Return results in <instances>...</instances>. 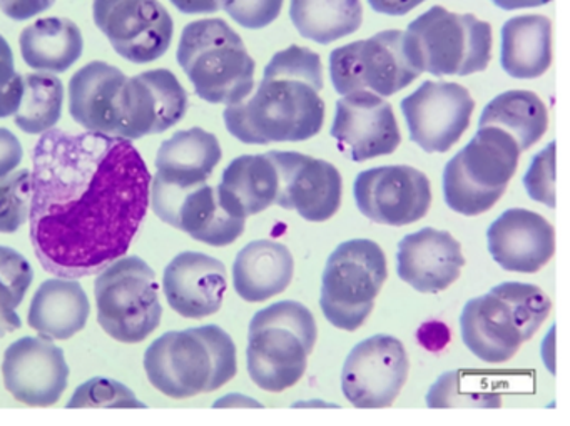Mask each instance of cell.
I'll return each mask as SVG.
<instances>
[{
    "label": "cell",
    "instance_id": "35",
    "mask_svg": "<svg viewBox=\"0 0 570 426\" xmlns=\"http://www.w3.org/2000/svg\"><path fill=\"white\" fill-rule=\"evenodd\" d=\"M32 171L21 169L0 179V232L11 235L31 216Z\"/></svg>",
    "mask_w": 570,
    "mask_h": 426
},
{
    "label": "cell",
    "instance_id": "1",
    "mask_svg": "<svg viewBox=\"0 0 570 426\" xmlns=\"http://www.w3.org/2000/svg\"><path fill=\"white\" fill-rule=\"evenodd\" d=\"M31 241L46 271L79 279L128 252L153 176L129 139L52 128L32 151Z\"/></svg>",
    "mask_w": 570,
    "mask_h": 426
},
{
    "label": "cell",
    "instance_id": "34",
    "mask_svg": "<svg viewBox=\"0 0 570 426\" xmlns=\"http://www.w3.org/2000/svg\"><path fill=\"white\" fill-rule=\"evenodd\" d=\"M35 279L28 259L8 246H0V338L21 328L18 308Z\"/></svg>",
    "mask_w": 570,
    "mask_h": 426
},
{
    "label": "cell",
    "instance_id": "10",
    "mask_svg": "<svg viewBox=\"0 0 570 426\" xmlns=\"http://www.w3.org/2000/svg\"><path fill=\"white\" fill-rule=\"evenodd\" d=\"M383 249L370 239L342 242L326 261L320 306L335 328L355 331L365 323L385 283Z\"/></svg>",
    "mask_w": 570,
    "mask_h": 426
},
{
    "label": "cell",
    "instance_id": "44",
    "mask_svg": "<svg viewBox=\"0 0 570 426\" xmlns=\"http://www.w3.org/2000/svg\"><path fill=\"white\" fill-rule=\"evenodd\" d=\"M493 4L503 11H517V9L542 8L550 0H492Z\"/></svg>",
    "mask_w": 570,
    "mask_h": 426
},
{
    "label": "cell",
    "instance_id": "5",
    "mask_svg": "<svg viewBox=\"0 0 570 426\" xmlns=\"http://www.w3.org/2000/svg\"><path fill=\"white\" fill-rule=\"evenodd\" d=\"M176 58L203 101L232 106L252 96L256 62L223 19H202L186 26Z\"/></svg>",
    "mask_w": 570,
    "mask_h": 426
},
{
    "label": "cell",
    "instance_id": "43",
    "mask_svg": "<svg viewBox=\"0 0 570 426\" xmlns=\"http://www.w3.org/2000/svg\"><path fill=\"white\" fill-rule=\"evenodd\" d=\"M179 12L188 16L215 14L222 11V0H169Z\"/></svg>",
    "mask_w": 570,
    "mask_h": 426
},
{
    "label": "cell",
    "instance_id": "28",
    "mask_svg": "<svg viewBox=\"0 0 570 426\" xmlns=\"http://www.w3.org/2000/svg\"><path fill=\"white\" fill-rule=\"evenodd\" d=\"M91 305L76 279H48L39 286L29 308L28 323L49 339H69L85 329Z\"/></svg>",
    "mask_w": 570,
    "mask_h": 426
},
{
    "label": "cell",
    "instance_id": "9",
    "mask_svg": "<svg viewBox=\"0 0 570 426\" xmlns=\"http://www.w3.org/2000/svg\"><path fill=\"white\" fill-rule=\"evenodd\" d=\"M95 293L99 325L118 341H145L161 323L156 273L139 256L106 266L96 279Z\"/></svg>",
    "mask_w": 570,
    "mask_h": 426
},
{
    "label": "cell",
    "instance_id": "17",
    "mask_svg": "<svg viewBox=\"0 0 570 426\" xmlns=\"http://www.w3.org/2000/svg\"><path fill=\"white\" fill-rule=\"evenodd\" d=\"M151 206L161 221L205 245L228 246L245 231L246 219L229 215L212 186L179 189L151 181Z\"/></svg>",
    "mask_w": 570,
    "mask_h": 426
},
{
    "label": "cell",
    "instance_id": "8",
    "mask_svg": "<svg viewBox=\"0 0 570 426\" xmlns=\"http://www.w3.org/2000/svg\"><path fill=\"white\" fill-rule=\"evenodd\" d=\"M515 139L502 129L479 128L469 145L456 152L443 171V196L452 211L479 216L505 192L519 166Z\"/></svg>",
    "mask_w": 570,
    "mask_h": 426
},
{
    "label": "cell",
    "instance_id": "33",
    "mask_svg": "<svg viewBox=\"0 0 570 426\" xmlns=\"http://www.w3.org/2000/svg\"><path fill=\"white\" fill-rule=\"evenodd\" d=\"M24 79V95L14 115V122L26 135H45L51 131L62 115L65 86L56 76L29 75Z\"/></svg>",
    "mask_w": 570,
    "mask_h": 426
},
{
    "label": "cell",
    "instance_id": "29",
    "mask_svg": "<svg viewBox=\"0 0 570 426\" xmlns=\"http://www.w3.org/2000/svg\"><path fill=\"white\" fill-rule=\"evenodd\" d=\"M500 39V66L510 78L537 79L552 65V22L546 16L509 19Z\"/></svg>",
    "mask_w": 570,
    "mask_h": 426
},
{
    "label": "cell",
    "instance_id": "42",
    "mask_svg": "<svg viewBox=\"0 0 570 426\" xmlns=\"http://www.w3.org/2000/svg\"><path fill=\"white\" fill-rule=\"evenodd\" d=\"M423 2L425 0H368L373 11L383 16H392V18H402Z\"/></svg>",
    "mask_w": 570,
    "mask_h": 426
},
{
    "label": "cell",
    "instance_id": "39",
    "mask_svg": "<svg viewBox=\"0 0 570 426\" xmlns=\"http://www.w3.org/2000/svg\"><path fill=\"white\" fill-rule=\"evenodd\" d=\"M24 95V79L16 72L11 46L0 36V119L18 112Z\"/></svg>",
    "mask_w": 570,
    "mask_h": 426
},
{
    "label": "cell",
    "instance_id": "38",
    "mask_svg": "<svg viewBox=\"0 0 570 426\" xmlns=\"http://www.w3.org/2000/svg\"><path fill=\"white\" fill-rule=\"evenodd\" d=\"M285 0H222V9L249 31L268 28L278 19Z\"/></svg>",
    "mask_w": 570,
    "mask_h": 426
},
{
    "label": "cell",
    "instance_id": "4",
    "mask_svg": "<svg viewBox=\"0 0 570 426\" xmlns=\"http://www.w3.org/2000/svg\"><path fill=\"white\" fill-rule=\"evenodd\" d=\"M550 309L549 296L537 286L502 283L466 303L460 315L463 343L482 361H509L535 335Z\"/></svg>",
    "mask_w": 570,
    "mask_h": 426
},
{
    "label": "cell",
    "instance_id": "24",
    "mask_svg": "<svg viewBox=\"0 0 570 426\" xmlns=\"http://www.w3.org/2000/svg\"><path fill=\"white\" fill-rule=\"evenodd\" d=\"M125 81L122 71L108 62H89L79 69L69 82L72 119L88 131L115 136L116 105Z\"/></svg>",
    "mask_w": 570,
    "mask_h": 426
},
{
    "label": "cell",
    "instance_id": "25",
    "mask_svg": "<svg viewBox=\"0 0 570 426\" xmlns=\"http://www.w3.org/2000/svg\"><path fill=\"white\" fill-rule=\"evenodd\" d=\"M222 156V146L212 132L202 128L178 131L159 148L153 179L173 188H196L208 181Z\"/></svg>",
    "mask_w": 570,
    "mask_h": 426
},
{
    "label": "cell",
    "instance_id": "12",
    "mask_svg": "<svg viewBox=\"0 0 570 426\" xmlns=\"http://www.w3.org/2000/svg\"><path fill=\"white\" fill-rule=\"evenodd\" d=\"M92 18L112 49L135 65L163 58L175 34L171 16L159 0H95Z\"/></svg>",
    "mask_w": 570,
    "mask_h": 426
},
{
    "label": "cell",
    "instance_id": "3",
    "mask_svg": "<svg viewBox=\"0 0 570 426\" xmlns=\"http://www.w3.org/2000/svg\"><path fill=\"white\" fill-rule=\"evenodd\" d=\"M149 382L163 395L191 398L225 386L236 376V346L216 325L169 331L145 353Z\"/></svg>",
    "mask_w": 570,
    "mask_h": 426
},
{
    "label": "cell",
    "instance_id": "36",
    "mask_svg": "<svg viewBox=\"0 0 570 426\" xmlns=\"http://www.w3.org/2000/svg\"><path fill=\"white\" fill-rule=\"evenodd\" d=\"M145 403L135 393L108 378H92L76 389L69 399L68 408H145Z\"/></svg>",
    "mask_w": 570,
    "mask_h": 426
},
{
    "label": "cell",
    "instance_id": "27",
    "mask_svg": "<svg viewBox=\"0 0 570 426\" xmlns=\"http://www.w3.org/2000/svg\"><path fill=\"white\" fill-rule=\"evenodd\" d=\"M295 261L282 242L253 241L236 256L233 265V285L245 301L259 303L288 288Z\"/></svg>",
    "mask_w": 570,
    "mask_h": 426
},
{
    "label": "cell",
    "instance_id": "30",
    "mask_svg": "<svg viewBox=\"0 0 570 426\" xmlns=\"http://www.w3.org/2000/svg\"><path fill=\"white\" fill-rule=\"evenodd\" d=\"M19 46L29 68L61 75L81 59L85 39L78 26L69 19L46 18L22 31Z\"/></svg>",
    "mask_w": 570,
    "mask_h": 426
},
{
    "label": "cell",
    "instance_id": "26",
    "mask_svg": "<svg viewBox=\"0 0 570 426\" xmlns=\"http://www.w3.org/2000/svg\"><path fill=\"white\" fill-rule=\"evenodd\" d=\"M278 188V172L266 152L233 159L216 192L229 215L246 219L275 205Z\"/></svg>",
    "mask_w": 570,
    "mask_h": 426
},
{
    "label": "cell",
    "instance_id": "21",
    "mask_svg": "<svg viewBox=\"0 0 570 426\" xmlns=\"http://www.w3.org/2000/svg\"><path fill=\"white\" fill-rule=\"evenodd\" d=\"M493 261L505 271L537 273L556 252V231L539 212L515 208L503 211L487 229Z\"/></svg>",
    "mask_w": 570,
    "mask_h": 426
},
{
    "label": "cell",
    "instance_id": "23",
    "mask_svg": "<svg viewBox=\"0 0 570 426\" xmlns=\"http://www.w3.org/2000/svg\"><path fill=\"white\" fill-rule=\"evenodd\" d=\"M465 265L462 246L450 232L423 228L399 242L396 269L419 293H440L459 279Z\"/></svg>",
    "mask_w": 570,
    "mask_h": 426
},
{
    "label": "cell",
    "instance_id": "40",
    "mask_svg": "<svg viewBox=\"0 0 570 426\" xmlns=\"http://www.w3.org/2000/svg\"><path fill=\"white\" fill-rule=\"evenodd\" d=\"M56 0H0V11L12 21H29L49 11Z\"/></svg>",
    "mask_w": 570,
    "mask_h": 426
},
{
    "label": "cell",
    "instance_id": "22",
    "mask_svg": "<svg viewBox=\"0 0 570 426\" xmlns=\"http://www.w3.org/2000/svg\"><path fill=\"white\" fill-rule=\"evenodd\" d=\"M226 288L225 265L205 252H181L163 276L166 299L183 318L203 319L218 313Z\"/></svg>",
    "mask_w": 570,
    "mask_h": 426
},
{
    "label": "cell",
    "instance_id": "19",
    "mask_svg": "<svg viewBox=\"0 0 570 426\" xmlns=\"http://www.w3.org/2000/svg\"><path fill=\"white\" fill-rule=\"evenodd\" d=\"M278 172L275 205L295 209L306 221L322 222L336 215L342 202V176L323 159L299 152L269 151Z\"/></svg>",
    "mask_w": 570,
    "mask_h": 426
},
{
    "label": "cell",
    "instance_id": "7",
    "mask_svg": "<svg viewBox=\"0 0 570 426\" xmlns=\"http://www.w3.org/2000/svg\"><path fill=\"white\" fill-rule=\"evenodd\" d=\"M403 51L420 75H475L485 71L492 58V28L475 16L435 6L403 31Z\"/></svg>",
    "mask_w": 570,
    "mask_h": 426
},
{
    "label": "cell",
    "instance_id": "32",
    "mask_svg": "<svg viewBox=\"0 0 570 426\" xmlns=\"http://www.w3.org/2000/svg\"><path fill=\"white\" fill-rule=\"evenodd\" d=\"M289 19L302 38L332 44L355 34L363 22L362 0H292Z\"/></svg>",
    "mask_w": 570,
    "mask_h": 426
},
{
    "label": "cell",
    "instance_id": "2",
    "mask_svg": "<svg viewBox=\"0 0 570 426\" xmlns=\"http://www.w3.org/2000/svg\"><path fill=\"white\" fill-rule=\"evenodd\" d=\"M322 59L299 46L276 52L252 98L225 109L229 135L245 145L315 138L325 121Z\"/></svg>",
    "mask_w": 570,
    "mask_h": 426
},
{
    "label": "cell",
    "instance_id": "16",
    "mask_svg": "<svg viewBox=\"0 0 570 426\" xmlns=\"http://www.w3.org/2000/svg\"><path fill=\"white\" fill-rule=\"evenodd\" d=\"M475 102L455 82L425 81L402 101L410 139L425 152H446L469 129Z\"/></svg>",
    "mask_w": 570,
    "mask_h": 426
},
{
    "label": "cell",
    "instance_id": "20",
    "mask_svg": "<svg viewBox=\"0 0 570 426\" xmlns=\"http://www.w3.org/2000/svg\"><path fill=\"white\" fill-rule=\"evenodd\" d=\"M2 375L8 392L29 406H52L68 388L69 366L65 351L49 338H26L4 353Z\"/></svg>",
    "mask_w": 570,
    "mask_h": 426
},
{
    "label": "cell",
    "instance_id": "31",
    "mask_svg": "<svg viewBox=\"0 0 570 426\" xmlns=\"http://www.w3.org/2000/svg\"><path fill=\"white\" fill-rule=\"evenodd\" d=\"M493 126L512 136L520 152L542 139L549 128V115L542 99L532 91H507L493 98L480 116L479 128Z\"/></svg>",
    "mask_w": 570,
    "mask_h": 426
},
{
    "label": "cell",
    "instance_id": "6",
    "mask_svg": "<svg viewBox=\"0 0 570 426\" xmlns=\"http://www.w3.org/2000/svg\"><path fill=\"white\" fill-rule=\"evenodd\" d=\"M316 321L298 301H278L253 316L246 361L253 382L266 392H285L306 371L315 348Z\"/></svg>",
    "mask_w": 570,
    "mask_h": 426
},
{
    "label": "cell",
    "instance_id": "41",
    "mask_svg": "<svg viewBox=\"0 0 570 426\" xmlns=\"http://www.w3.org/2000/svg\"><path fill=\"white\" fill-rule=\"evenodd\" d=\"M24 151L21 141L9 129L0 128V179L16 171Z\"/></svg>",
    "mask_w": 570,
    "mask_h": 426
},
{
    "label": "cell",
    "instance_id": "37",
    "mask_svg": "<svg viewBox=\"0 0 570 426\" xmlns=\"http://www.w3.org/2000/svg\"><path fill=\"white\" fill-rule=\"evenodd\" d=\"M523 186L533 201L556 208V142H550L532 159Z\"/></svg>",
    "mask_w": 570,
    "mask_h": 426
},
{
    "label": "cell",
    "instance_id": "13",
    "mask_svg": "<svg viewBox=\"0 0 570 426\" xmlns=\"http://www.w3.org/2000/svg\"><path fill=\"white\" fill-rule=\"evenodd\" d=\"M188 111V95L168 69L126 78L116 105V138L141 139L161 135Z\"/></svg>",
    "mask_w": 570,
    "mask_h": 426
},
{
    "label": "cell",
    "instance_id": "15",
    "mask_svg": "<svg viewBox=\"0 0 570 426\" xmlns=\"http://www.w3.org/2000/svg\"><path fill=\"white\" fill-rule=\"evenodd\" d=\"M356 208L376 225L406 226L429 212L432 188L429 178L412 166L366 169L353 185Z\"/></svg>",
    "mask_w": 570,
    "mask_h": 426
},
{
    "label": "cell",
    "instance_id": "18",
    "mask_svg": "<svg viewBox=\"0 0 570 426\" xmlns=\"http://www.w3.org/2000/svg\"><path fill=\"white\" fill-rule=\"evenodd\" d=\"M332 138L340 152L355 162L392 155L402 142L392 106L370 91L352 92L336 102Z\"/></svg>",
    "mask_w": 570,
    "mask_h": 426
},
{
    "label": "cell",
    "instance_id": "14",
    "mask_svg": "<svg viewBox=\"0 0 570 426\" xmlns=\"http://www.w3.org/2000/svg\"><path fill=\"white\" fill-rule=\"evenodd\" d=\"M405 346L395 336L375 335L350 351L342 371V389L356 408L392 405L409 376Z\"/></svg>",
    "mask_w": 570,
    "mask_h": 426
},
{
    "label": "cell",
    "instance_id": "11",
    "mask_svg": "<svg viewBox=\"0 0 570 426\" xmlns=\"http://www.w3.org/2000/svg\"><path fill=\"white\" fill-rule=\"evenodd\" d=\"M330 78L340 96L370 91L390 98L420 78L403 51V31H383L336 48L330 55Z\"/></svg>",
    "mask_w": 570,
    "mask_h": 426
}]
</instances>
